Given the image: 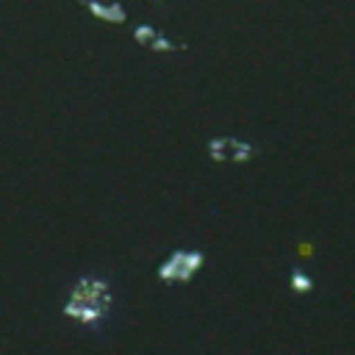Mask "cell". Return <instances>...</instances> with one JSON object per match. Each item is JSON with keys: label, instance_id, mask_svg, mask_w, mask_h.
<instances>
[{"label": "cell", "instance_id": "obj_1", "mask_svg": "<svg viewBox=\"0 0 355 355\" xmlns=\"http://www.w3.org/2000/svg\"><path fill=\"white\" fill-rule=\"evenodd\" d=\"M114 308V288L100 275H83L72 283L61 313L80 327H100Z\"/></svg>", "mask_w": 355, "mask_h": 355}, {"label": "cell", "instance_id": "obj_2", "mask_svg": "<svg viewBox=\"0 0 355 355\" xmlns=\"http://www.w3.org/2000/svg\"><path fill=\"white\" fill-rule=\"evenodd\" d=\"M205 266V252L197 250V247H178L172 250L155 269L158 280L161 283H169V286H183V283H191Z\"/></svg>", "mask_w": 355, "mask_h": 355}, {"label": "cell", "instance_id": "obj_3", "mask_svg": "<svg viewBox=\"0 0 355 355\" xmlns=\"http://www.w3.org/2000/svg\"><path fill=\"white\" fill-rule=\"evenodd\" d=\"M288 288H291L294 294H311V291L316 288V283H313V277H311L305 269L294 266L291 275H288Z\"/></svg>", "mask_w": 355, "mask_h": 355}]
</instances>
